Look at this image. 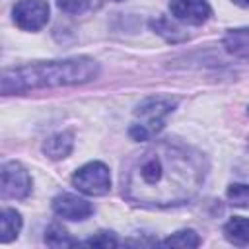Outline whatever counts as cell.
<instances>
[{
	"label": "cell",
	"instance_id": "obj_1",
	"mask_svg": "<svg viewBox=\"0 0 249 249\" xmlns=\"http://www.w3.org/2000/svg\"><path fill=\"white\" fill-rule=\"evenodd\" d=\"M204 181V165L198 154L158 142L144 150L124 179V196L142 206H175L191 200Z\"/></svg>",
	"mask_w": 249,
	"mask_h": 249
},
{
	"label": "cell",
	"instance_id": "obj_2",
	"mask_svg": "<svg viewBox=\"0 0 249 249\" xmlns=\"http://www.w3.org/2000/svg\"><path fill=\"white\" fill-rule=\"evenodd\" d=\"M99 74V64L89 56H74L66 60L33 62L19 68L4 70L2 74V93H23L39 88L56 86H76L95 80Z\"/></svg>",
	"mask_w": 249,
	"mask_h": 249
},
{
	"label": "cell",
	"instance_id": "obj_3",
	"mask_svg": "<svg viewBox=\"0 0 249 249\" xmlns=\"http://www.w3.org/2000/svg\"><path fill=\"white\" fill-rule=\"evenodd\" d=\"M177 101L175 99H167V97H150L144 103H140L134 111V115L140 119L138 123H134L128 130V134L134 140H148L152 138L156 132H160L163 128V123L167 119V115L173 113Z\"/></svg>",
	"mask_w": 249,
	"mask_h": 249
},
{
	"label": "cell",
	"instance_id": "obj_4",
	"mask_svg": "<svg viewBox=\"0 0 249 249\" xmlns=\"http://www.w3.org/2000/svg\"><path fill=\"white\" fill-rule=\"evenodd\" d=\"M72 185L89 196H101L107 195L111 189V175L109 167L101 161H89L82 165L74 175H72Z\"/></svg>",
	"mask_w": 249,
	"mask_h": 249
},
{
	"label": "cell",
	"instance_id": "obj_5",
	"mask_svg": "<svg viewBox=\"0 0 249 249\" xmlns=\"http://www.w3.org/2000/svg\"><path fill=\"white\" fill-rule=\"evenodd\" d=\"M0 189L4 198H27L31 193V177L19 161H6L0 171Z\"/></svg>",
	"mask_w": 249,
	"mask_h": 249
},
{
	"label": "cell",
	"instance_id": "obj_6",
	"mask_svg": "<svg viewBox=\"0 0 249 249\" xmlns=\"http://www.w3.org/2000/svg\"><path fill=\"white\" fill-rule=\"evenodd\" d=\"M12 16L19 29L39 31L49 21V4L45 0H18Z\"/></svg>",
	"mask_w": 249,
	"mask_h": 249
},
{
	"label": "cell",
	"instance_id": "obj_7",
	"mask_svg": "<svg viewBox=\"0 0 249 249\" xmlns=\"http://www.w3.org/2000/svg\"><path fill=\"white\" fill-rule=\"evenodd\" d=\"M169 12L175 19L189 25H202L212 16V8L206 0H171Z\"/></svg>",
	"mask_w": 249,
	"mask_h": 249
},
{
	"label": "cell",
	"instance_id": "obj_8",
	"mask_svg": "<svg viewBox=\"0 0 249 249\" xmlns=\"http://www.w3.org/2000/svg\"><path fill=\"white\" fill-rule=\"evenodd\" d=\"M53 210L56 216H60L64 220L80 222V220H86L93 212V206L86 198L64 193V195H58L53 198Z\"/></svg>",
	"mask_w": 249,
	"mask_h": 249
},
{
	"label": "cell",
	"instance_id": "obj_9",
	"mask_svg": "<svg viewBox=\"0 0 249 249\" xmlns=\"http://www.w3.org/2000/svg\"><path fill=\"white\" fill-rule=\"evenodd\" d=\"M224 47L231 56L249 60V27L230 29L224 35Z\"/></svg>",
	"mask_w": 249,
	"mask_h": 249
},
{
	"label": "cell",
	"instance_id": "obj_10",
	"mask_svg": "<svg viewBox=\"0 0 249 249\" xmlns=\"http://www.w3.org/2000/svg\"><path fill=\"white\" fill-rule=\"evenodd\" d=\"M72 146H74V136L72 132L64 130V132H56L51 138H47V142L43 144V152L51 160H62L72 152Z\"/></svg>",
	"mask_w": 249,
	"mask_h": 249
},
{
	"label": "cell",
	"instance_id": "obj_11",
	"mask_svg": "<svg viewBox=\"0 0 249 249\" xmlns=\"http://www.w3.org/2000/svg\"><path fill=\"white\" fill-rule=\"evenodd\" d=\"M224 237L237 247L249 245V218L233 216L224 224Z\"/></svg>",
	"mask_w": 249,
	"mask_h": 249
},
{
	"label": "cell",
	"instance_id": "obj_12",
	"mask_svg": "<svg viewBox=\"0 0 249 249\" xmlns=\"http://www.w3.org/2000/svg\"><path fill=\"white\" fill-rule=\"evenodd\" d=\"M21 230V216L14 208H4L0 214V241L10 243L12 239L18 237Z\"/></svg>",
	"mask_w": 249,
	"mask_h": 249
},
{
	"label": "cell",
	"instance_id": "obj_13",
	"mask_svg": "<svg viewBox=\"0 0 249 249\" xmlns=\"http://www.w3.org/2000/svg\"><path fill=\"white\" fill-rule=\"evenodd\" d=\"M45 243L51 247H74V245H78V241L60 224H51L45 230Z\"/></svg>",
	"mask_w": 249,
	"mask_h": 249
},
{
	"label": "cell",
	"instance_id": "obj_14",
	"mask_svg": "<svg viewBox=\"0 0 249 249\" xmlns=\"http://www.w3.org/2000/svg\"><path fill=\"white\" fill-rule=\"evenodd\" d=\"M150 25H152V29L158 35H161L169 43H179V41H185L187 39V35L179 27H175L167 18H156V19L150 21Z\"/></svg>",
	"mask_w": 249,
	"mask_h": 249
},
{
	"label": "cell",
	"instance_id": "obj_15",
	"mask_svg": "<svg viewBox=\"0 0 249 249\" xmlns=\"http://www.w3.org/2000/svg\"><path fill=\"white\" fill-rule=\"evenodd\" d=\"M161 245H165V247H198L200 239L193 230H181V231L169 235L167 239H163Z\"/></svg>",
	"mask_w": 249,
	"mask_h": 249
},
{
	"label": "cell",
	"instance_id": "obj_16",
	"mask_svg": "<svg viewBox=\"0 0 249 249\" xmlns=\"http://www.w3.org/2000/svg\"><path fill=\"white\" fill-rule=\"evenodd\" d=\"M228 200L233 206L239 208H249V185L245 183H233L228 189Z\"/></svg>",
	"mask_w": 249,
	"mask_h": 249
},
{
	"label": "cell",
	"instance_id": "obj_17",
	"mask_svg": "<svg viewBox=\"0 0 249 249\" xmlns=\"http://www.w3.org/2000/svg\"><path fill=\"white\" fill-rule=\"evenodd\" d=\"M84 245H88V247H117L119 245V239L111 231H99L97 235L86 239Z\"/></svg>",
	"mask_w": 249,
	"mask_h": 249
},
{
	"label": "cell",
	"instance_id": "obj_18",
	"mask_svg": "<svg viewBox=\"0 0 249 249\" xmlns=\"http://www.w3.org/2000/svg\"><path fill=\"white\" fill-rule=\"evenodd\" d=\"M56 4L66 14H82L88 10L89 0H56Z\"/></svg>",
	"mask_w": 249,
	"mask_h": 249
},
{
	"label": "cell",
	"instance_id": "obj_19",
	"mask_svg": "<svg viewBox=\"0 0 249 249\" xmlns=\"http://www.w3.org/2000/svg\"><path fill=\"white\" fill-rule=\"evenodd\" d=\"M231 2L237 6H249V0H231Z\"/></svg>",
	"mask_w": 249,
	"mask_h": 249
},
{
	"label": "cell",
	"instance_id": "obj_20",
	"mask_svg": "<svg viewBox=\"0 0 249 249\" xmlns=\"http://www.w3.org/2000/svg\"><path fill=\"white\" fill-rule=\"evenodd\" d=\"M115 2H121V0H115Z\"/></svg>",
	"mask_w": 249,
	"mask_h": 249
}]
</instances>
